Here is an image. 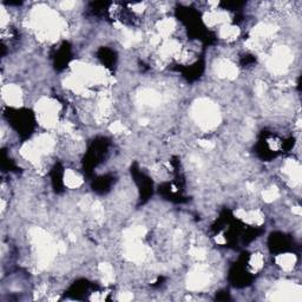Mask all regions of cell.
I'll use <instances>...</instances> for the list:
<instances>
[{
    "instance_id": "cell-1",
    "label": "cell",
    "mask_w": 302,
    "mask_h": 302,
    "mask_svg": "<svg viewBox=\"0 0 302 302\" xmlns=\"http://www.w3.org/2000/svg\"><path fill=\"white\" fill-rule=\"evenodd\" d=\"M193 116H195L199 127L206 129V130L218 127L220 119H221L219 108L208 101H199L198 104L195 105Z\"/></svg>"
},
{
    "instance_id": "cell-2",
    "label": "cell",
    "mask_w": 302,
    "mask_h": 302,
    "mask_svg": "<svg viewBox=\"0 0 302 302\" xmlns=\"http://www.w3.org/2000/svg\"><path fill=\"white\" fill-rule=\"evenodd\" d=\"M1 93H2L1 95L2 101H4L8 107L12 108L22 107L24 95H23L22 90H20L19 86H17V85L14 84L4 85V86H2Z\"/></svg>"
},
{
    "instance_id": "cell-3",
    "label": "cell",
    "mask_w": 302,
    "mask_h": 302,
    "mask_svg": "<svg viewBox=\"0 0 302 302\" xmlns=\"http://www.w3.org/2000/svg\"><path fill=\"white\" fill-rule=\"evenodd\" d=\"M219 36L222 39L227 40V42H234L240 36V27L236 25H231L229 23L220 26Z\"/></svg>"
},
{
    "instance_id": "cell-4",
    "label": "cell",
    "mask_w": 302,
    "mask_h": 302,
    "mask_svg": "<svg viewBox=\"0 0 302 302\" xmlns=\"http://www.w3.org/2000/svg\"><path fill=\"white\" fill-rule=\"evenodd\" d=\"M63 182L65 184V187L70 188V189H77L83 184V178L82 176L78 174L77 171L72 169H67L65 172H64L63 176Z\"/></svg>"
},
{
    "instance_id": "cell-5",
    "label": "cell",
    "mask_w": 302,
    "mask_h": 302,
    "mask_svg": "<svg viewBox=\"0 0 302 302\" xmlns=\"http://www.w3.org/2000/svg\"><path fill=\"white\" fill-rule=\"evenodd\" d=\"M277 266L280 267V268H282L283 271L288 272V271H293V268H294L295 263H296V257L294 254H280L277 255L276 259Z\"/></svg>"
},
{
    "instance_id": "cell-6",
    "label": "cell",
    "mask_w": 302,
    "mask_h": 302,
    "mask_svg": "<svg viewBox=\"0 0 302 302\" xmlns=\"http://www.w3.org/2000/svg\"><path fill=\"white\" fill-rule=\"evenodd\" d=\"M249 267H250L253 271H260L265 267V256L260 253H255L250 256L249 259Z\"/></svg>"
},
{
    "instance_id": "cell-7",
    "label": "cell",
    "mask_w": 302,
    "mask_h": 302,
    "mask_svg": "<svg viewBox=\"0 0 302 302\" xmlns=\"http://www.w3.org/2000/svg\"><path fill=\"white\" fill-rule=\"evenodd\" d=\"M262 196L266 202L271 203V202H274L275 199L278 197V190L275 189V188H269V189H267L262 192Z\"/></svg>"
}]
</instances>
